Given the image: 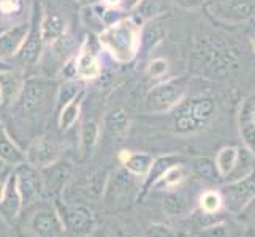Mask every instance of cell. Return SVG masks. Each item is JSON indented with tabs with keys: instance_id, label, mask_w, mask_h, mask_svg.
Instances as JSON below:
<instances>
[{
	"instance_id": "cell-1",
	"label": "cell",
	"mask_w": 255,
	"mask_h": 237,
	"mask_svg": "<svg viewBox=\"0 0 255 237\" xmlns=\"http://www.w3.org/2000/svg\"><path fill=\"white\" fill-rule=\"evenodd\" d=\"M139 35L141 25L131 17H124L110 27H103L99 33V43L116 62L127 64L138 56Z\"/></svg>"
},
{
	"instance_id": "cell-2",
	"label": "cell",
	"mask_w": 255,
	"mask_h": 237,
	"mask_svg": "<svg viewBox=\"0 0 255 237\" xmlns=\"http://www.w3.org/2000/svg\"><path fill=\"white\" fill-rule=\"evenodd\" d=\"M193 59L201 73L224 76L236 64V56L230 46L214 35H201L193 41Z\"/></svg>"
},
{
	"instance_id": "cell-3",
	"label": "cell",
	"mask_w": 255,
	"mask_h": 237,
	"mask_svg": "<svg viewBox=\"0 0 255 237\" xmlns=\"http://www.w3.org/2000/svg\"><path fill=\"white\" fill-rule=\"evenodd\" d=\"M216 112L214 100L209 96H193L181 101L173 112V128L176 133H193L205 128Z\"/></svg>"
},
{
	"instance_id": "cell-4",
	"label": "cell",
	"mask_w": 255,
	"mask_h": 237,
	"mask_svg": "<svg viewBox=\"0 0 255 237\" xmlns=\"http://www.w3.org/2000/svg\"><path fill=\"white\" fill-rule=\"evenodd\" d=\"M190 79L189 76H176L157 84L146 96V109L149 112L162 114L174 109L186 98L189 90Z\"/></svg>"
},
{
	"instance_id": "cell-5",
	"label": "cell",
	"mask_w": 255,
	"mask_h": 237,
	"mask_svg": "<svg viewBox=\"0 0 255 237\" xmlns=\"http://www.w3.org/2000/svg\"><path fill=\"white\" fill-rule=\"evenodd\" d=\"M54 84L43 78H29L24 81L21 93L17 96L16 109L22 117H35L37 114L45 111L49 104Z\"/></svg>"
},
{
	"instance_id": "cell-6",
	"label": "cell",
	"mask_w": 255,
	"mask_h": 237,
	"mask_svg": "<svg viewBox=\"0 0 255 237\" xmlns=\"http://www.w3.org/2000/svg\"><path fill=\"white\" fill-rule=\"evenodd\" d=\"M60 220L64 223V230L72 237H84L91 234L95 220L92 212L84 206H64L62 210H57Z\"/></svg>"
},
{
	"instance_id": "cell-7",
	"label": "cell",
	"mask_w": 255,
	"mask_h": 237,
	"mask_svg": "<svg viewBox=\"0 0 255 237\" xmlns=\"http://www.w3.org/2000/svg\"><path fill=\"white\" fill-rule=\"evenodd\" d=\"M16 180H17V190L22 199V207L30 206L33 203H38V199L43 193V183L41 175L38 174V169L32 168L27 163H21L16 166Z\"/></svg>"
},
{
	"instance_id": "cell-8",
	"label": "cell",
	"mask_w": 255,
	"mask_h": 237,
	"mask_svg": "<svg viewBox=\"0 0 255 237\" xmlns=\"http://www.w3.org/2000/svg\"><path fill=\"white\" fill-rule=\"evenodd\" d=\"M30 230L35 237H62L64 223L56 209L41 206L30 217Z\"/></svg>"
},
{
	"instance_id": "cell-9",
	"label": "cell",
	"mask_w": 255,
	"mask_h": 237,
	"mask_svg": "<svg viewBox=\"0 0 255 237\" xmlns=\"http://www.w3.org/2000/svg\"><path fill=\"white\" fill-rule=\"evenodd\" d=\"M59 158V146L49 138H38L25 152V163L35 169H45L52 166Z\"/></svg>"
},
{
	"instance_id": "cell-10",
	"label": "cell",
	"mask_w": 255,
	"mask_h": 237,
	"mask_svg": "<svg viewBox=\"0 0 255 237\" xmlns=\"http://www.w3.org/2000/svg\"><path fill=\"white\" fill-rule=\"evenodd\" d=\"M21 209H22V199L19 195V190H17L16 172H10L6 179L3 195L0 198V217L8 225H13L17 220V217H19Z\"/></svg>"
},
{
	"instance_id": "cell-11",
	"label": "cell",
	"mask_w": 255,
	"mask_h": 237,
	"mask_svg": "<svg viewBox=\"0 0 255 237\" xmlns=\"http://www.w3.org/2000/svg\"><path fill=\"white\" fill-rule=\"evenodd\" d=\"M30 30V24L24 21L21 24H16L13 27L5 29L0 33V59L13 57L19 52L22 43L27 38V33Z\"/></svg>"
},
{
	"instance_id": "cell-12",
	"label": "cell",
	"mask_w": 255,
	"mask_h": 237,
	"mask_svg": "<svg viewBox=\"0 0 255 237\" xmlns=\"http://www.w3.org/2000/svg\"><path fill=\"white\" fill-rule=\"evenodd\" d=\"M254 112H255V96H248L244 98L240 112H238V128L240 136L244 143V147L249 149L255 154V122H254Z\"/></svg>"
},
{
	"instance_id": "cell-13",
	"label": "cell",
	"mask_w": 255,
	"mask_h": 237,
	"mask_svg": "<svg viewBox=\"0 0 255 237\" xmlns=\"http://www.w3.org/2000/svg\"><path fill=\"white\" fill-rule=\"evenodd\" d=\"M225 195L227 199L230 201V204L236 209L249 203L252 198H255V171L249 174L248 177L228 183Z\"/></svg>"
},
{
	"instance_id": "cell-14",
	"label": "cell",
	"mask_w": 255,
	"mask_h": 237,
	"mask_svg": "<svg viewBox=\"0 0 255 237\" xmlns=\"http://www.w3.org/2000/svg\"><path fill=\"white\" fill-rule=\"evenodd\" d=\"M73 64H75V75L81 81H91V79L99 78L102 73L100 60L97 57L95 51H92L91 48L84 46L80 51L78 57H75Z\"/></svg>"
},
{
	"instance_id": "cell-15",
	"label": "cell",
	"mask_w": 255,
	"mask_h": 237,
	"mask_svg": "<svg viewBox=\"0 0 255 237\" xmlns=\"http://www.w3.org/2000/svg\"><path fill=\"white\" fill-rule=\"evenodd\" d=\"M29 0H0V25L5 29L27 21Z\"/></svg>"
},
{
	"instance_id": "cell-16",
	"label": "cell",
	"mask_w": 255,
	"mask_h": 237,
	"mask_svg": "<svg viewBox=\"0 0 255 237\" xmlns=\"http://www.w3.org/2000/svg\"><path fill=\"white\" fill-rule=\"evenodd\" d=\"M43 40L40 33V24L30 25V30L27 33V38L22 43V46L19 52L16 54V57L19 59V62L24 65H32L40 59L41 49H43Z\"/></svg>"
},
{
	"instance_id": "cell-17",
	"label": "cell",
	"mask_w": 255,
	"mask_h": 237,
	"mask_svg": "<svg viewBox=\"0 0 255 237\" xmlns=\"http://www.w3.org/2000/svg\"><path fill=\"white\" fill-rule=\"evenodd\" d=\"M179 161H181V157H178V155H163V157L155 158L146 174V179L143 183V191H141V195H139V198L146 196V193L157 185V182L163 177L165 172L168 171L171 166L178 164Z\"/></svg>"
},
{
	"instance_id": "cell-18",
	"label": "cell",
	"mask_w": 255,
	"mask_h": 237,
	"mask_svg": "<svg viewBox=\"0 0 255 237\" xmlns=\"http://www.w3.org/2000/svg\"><path fill=\"white\" fill-rule=\"evenodd\" d=\"M24 79L14 70L0 72V101L2 104H13L21 93Z\"/></svg>"
},
{
	"instance_id": "cell-19",
	"label": "cell",
	"mask_w": 255,
	"mask_h": 237,
	"mask_svg": "<svg viewBox=\"0 0 255 237\" xmlns=\"http://www.w3.org/2000/svg\"><path fill=\"white\" fill-rule=\"evenodd\" d=\"M67 32V21L59 13H48L40 22V33L43 43H52L64 38Z\"/></svg>"
},
{
	"instance_id": "cell-20",
	"label": "cell",
	"mask_w": 255,
	"mask_h": 237,
	"mask_svg": "<svg viewBox=\"0 0 255 237\" xmlns=\"http://www.w3.org/2000/svg\"><path fill=\"white\" fill-rule=\"evenodd\" d=\"M0 161L6 163L8 166H17L25 161V154L8 135L2 120H0Z\"/></svg>"
},
{
	"instance_id": "cell-21",
	"label": "cell",
	"mask_w": 255,
	"mask_h": 237,
	"mask_svg": "<svg viewBox=\"0 0 255 237\" xmlns=\"http://www.w3.org/2000/svg\"><path fill=\"white\" fill-rule=\"evenodd\" d=\"M255 171V154L251 152L249 149H238V158H236V164L233 171L227 175V182H236L244 177H248L249 174Z\"/></svg>"
},
{
	"instance_id": "cell-22",
	"label": "cell",
	"mask_w": 255,
	"mask_h": 237,
	"mask_svg": "<svg viewBox=\"0 0 255 237\" xmlns=\"http://www.w3.org/2000/svg\"><path fill=\"white\" fill-rule=\"evenodd\" d=\"M255 8L244 0H224L221 6V14L228 21H246L254 14Z\"/></svg>"
},
{
	"instance_id": "cell-23",
	"label": "cell",
	"mask_w": 255,
	"mask_h": 237,
	"mask_svg": "<svg viewBox=\"0 0 255 237\" xmlns=\"http://www.w3.org/2000/svg\"><path fill=\"white\" fill-rule=\"evenodd\" d=\"M128 127V116L124 108H114L111 109L103 119V130L110 136L122 135Z\"/></svg>"
},
{
	"instance_id": "cell-24",
	"label": "cell",
	"mask_w": 255,
	"mask_h": 237,
	"mask_svg": "<svg viewBox=\"0 0 255 237\" xmlns=\"http://www.w3.org/2000/svg\"><path fill=\"white\" fill-rule=\"evenodd\" d=\"M83 95H84V92H81L75 100L65 104L62 109H59V128L62 131H67L68 128H72L76 124V120L80 119Z\"/></svg>"
},
{
	"instance_id": "cell-25",
	"label": "cell",
	"mask_w": 255,
	"mask_h": 237,
	"mask_svg": "<svg viewBox=\"0 0 255 237\" xmlns=\"http://www.w3.org/2000/svg\"><path fill=\"white\" fill-rule=\"evenodd\" d=\"M163 37H165V30L160 24L157 22L147 24V27H144L141 30V35H139V49L149 52L159 45V43H162Z\"/></svg>"
},
{
	"instance_id": "cell-26",
	"label": "cell",
	"mask_w": 255,
	"mask_h": 237,
	"mask_svg": "<svg viewBox=\"0 0 255 237\" xmlns=\"http://www.w3.org/2000/svg\"><path fill=\"white\" fill-rule=\"evenodd\" d=\"M236 158H238V147L228 146V147H224L219 151L214 163H216L217 172L221 177H227V175L233 171L235 164H236Z\"/></svg>"
},
{
	"instance_id": "cell-27",
	"label": "cell",
	"mask_w": 255,
	"mask_h": 237,
	"mask_svg": "<svg viewBox=\"0 0 255 237\" xmlns=\"http://www.w3.org/2000/svg\"><path fill=\"white\" fill-rule=\"evenodd\" d=\"M99 133L100 128L99 124L95 122H86L81 128V152H83V158H89L94 152V147L99 141Z\"/></svg>"
},
{
	"instance_id": "cell-28",
	"label": "cell",
	"mask_w": 255,
	"mask_h": 237,
	"mask_svg": "<svg viewBox=\"0 0 255 237\" xmlns=\"http://www.w3.org/2000/svg\"><path fill=\"white\" fill-rule=\"evenodd\" d=\"M152 161H154V158L149 154H144V152L131 154L130 152L128 158L122 164H124V168L133 175H146L149 168H151Z\"/></svg>"
},
{
	"instance_id": "cell-29",
	"label": "cell",
	"mask_w": 255,
	"mask_h": 237,
	"mask_svg": "<svg viewBox=\"0 0 255 237\" xmlns=\"http://www.w3.org/2000/svg\"><path fill=\"white\" fill-rule=\"evenodd\" d=\"M81 92H84L83 82L75 81V79H68L67 82H64L57 89V100L56 101H57L59 109H62L65 104H68L72 100H75Z\"/></svg>"
},
{
	"instance_id": "cell-30",
	"label": "cell",
	"mask_w": 255,
	"mask_h": 237,
	"mask_svg": "<svg viewBox=\"0 0 255 237\" xmlns=\"http://www.w3.org/2000/svg\"><path fill=\"white\" fill-rule=\"evenodd\" d=\"M187 207H189V199L186 196V193L182 191L168 193L163 198V210L168 215H179L182 212H186Z\"/></svg>"
},
{
	"instance_id": "cell-31",
	"label": "cell",
	"mask_w": 255,
	"mask_h": 237,
	"mask_svg": "<svg viewBox=\"0 0 255 237\" xmlns=\"http://www.w3.org/2000/svg\"><path fill=\"white\" fill-rule=\"evenodd\" d=\"M166 10V0H141L136 6L138 16L144 21H151Z\"/></svg>"
},
{
	"instance_id": "cell-32",
	"label": "cell",
	"mask_w": 255,
	"mask_h": 237,
	"mask_svg": "<svg viewBox=\"0 0 255 237\" xmlns=\"http://www.w3.org/2000/svg\"><path fill=\"white\" fill-rule=\"evenodd\" d=\"M193 171H195V174L198 175V177L209 180V182H213L217 177H221L219 172H217L216 163L213 160H209V158H206V157H200V158H197L195 161H193Z\"/></svg>"
},
{
	"instance_id": "cell-33",
	"label": "cell",
	"mask_w": 255,
	"mask_h": 237,
	"mask_svg": "<svg viewBox=\"0 0 255 237\" xmlns=\"http://www.w3.org/2000/svg\"><path fill=\"white\" fill-rule=\"evenodd\" d=\"M184 177H186V174H184L182 166L176 164V166H171V168L165 172V175H163V177H162L159 182H157V185H155V187L174 188V187H178L179 183L184 180Z\"/></svg>"
},
{
	"instance_id": "cell-34",
	"label": "cell",
	"mask_w": 255,
	"mask_h": 237,
	"mask_svg": "<svg viewBox=\"0 0 255 237\" xmlns=\"http://www.w3.org/2000/svg\"><path fill=\"white\" fill-rule=\"evenodd\" d=\"M222 206V198L216 191H206L200 198V207L206 214H214L217 212Z\"/></svg>"
},
{
	"instance_id": "cell-35",
	"label": "cell",
	"mask_w": 255,
	"mask_h": 237,
	"mask_svg": "<svg viewBox=\"0 0 255 237\" xmlns=\"http://www.w3.org/2000/svg\"><path fill=\"white\" fill-rule=\"evenodd\" d=\"M108 182V172L107 171H97L89 177V183H87V188H89V193L92 196H100L105 185Z\"/></svg>"
},
{
	"instance_id": "cell-36",
	"label": "cell",
	"mask_w": 255,
	"mask_h": 237,
	"mask_svg": "<svg viewBox=\"0 0 255 237\" xmlns=\"http://www.w3.org/2000/svg\"><path fill=\"white\" fill-rule=\"evenodd\" d=\"M168 72H170V64H168V60H166V59H162V57L152 59L151 62H149V65H147V75L151 76L152 79L163 78Z\"/></svg>"
},
{
	"instance_id": "cell-37",
	"label": "cell",
	"mask_w": 255,
	"mask_h": 237,
	"mask_svg": "<svg viewBox=\"0 0 255 237\" xmlns=\"http://www.w3.org/2000/svg\"><path fill=\"white\" fill-rule=\"evenodd\" d=\"M68 177H70V169H62V168L56 169L54 172L51 174V180L48 182L49 191L52 190V191L59 195L60 190L64 188V185H65V182H67Z\"/></svg>"
},
{
	"instance_id": "cell-38",
	"label": "cell",
	"mask_w": 255,
	"mask_h": 237,
	"mask_svg": "<svg viewBox=\"0 0 255 237\" xmlns=\"http://www.w3.org/2000/svg\"><path fill=\"white\" fill-rule=\"evenodd\" d=\"M230 234V230H228L227 225H213V226H208L205 230H201L198 233V237H228Z\"/></svg>"
},
{
	"instance_id": "cell-39",
	"label": "cell",
	"mask_w": 255,
	"mask_h": 237,
	"mask_svg": "<svg viewBox=\"0 0 255 237\" xmlns=\"http://www.w3.org/2000/svg\"><path fill=\"white\" fill-rule=\"evenodd\" d=\"M146 237H174V233L165 225H151L146 231Z\"/></svg>"
},
{
	"instance_id": "cell-40",
	"label": "cell",
	"mask_w": 255,
	"mask_h": 237,
	"mask_svg": "<svg viewBox=\"0 0 255 237\" xmlns=\"http://www.w3.org/2000/svg\"><path fill=\"white\" fill-rule=\"evenodd\" d=\"M171 2L176 6L184 8V10H195V8H200L203 5L205 0H171Z\"/></svg>"
},
{
	"instance_id": "cell-41",
	"label": "cell",
	"mask_w": 255,
	"mask_h": 237,
	"mask_svg": "<svg viewBox=\"0 0 255 237\" xmlns=\"http://www.w3.org/2000/svg\"><path fill=\"white\" fill-rule=\"evenodd\" d=\"M139 2H141V0H122L121 6H122V10H127V11L136 10V6L139 5Z\"/></svg>"
},
{
	"instance_id": "cell-42",
	"label": "cell",
	"mask_w": 255,
	"mask_h": 237,
	"mask_svg": "<svg viewBox=\"0 0 255 237\" xmlns=\"http://www.w3.org/2000/svg\"><path fill=\"white\" fill-rule=\"evenodd\" d=\"M8 175H10V172H2V174H0V198H2V195H3V190H5V185H6Z\"/></svg>"
},
{
	"instance_id": "cell-43",
	"label": "cell",
	"mask_w": 255,
	"mask_h": 237,
	"mask_svg": "<svg viewBox=\"0 0 255 237\" xmlns=\"http://www.w3.org/2000/svg\"><path fill=\"white\" fill-rule=\"evenodd\" d=\"M102 2L108 8H119L121 3H122V0H102Z\"/></svg>"
},
{
	"instance_id": "cell-44",
	"label": "cell",
	"mask_w": 255,
	"mask_h": 237,
	"mask_svg": "<svg viewBox=\"0 0 255 237\" xmlns=\"http://www.w3.org/2000/svg\"><path fill=\"white\" fill-rule=\"evenodd\" d=\"M8 70H13V65L6 64L3 59H0V72H8Z\"/></svg>"
},
{
	"instance_id": "cell-45",
	"label": "cell",
	"mask_w": 255,
	"mask_h": 237,
	"mask_svg": "<svg viewBox=\"0 0 255 237\" xmlns=\"http://www.w3.org/2000/svg\"><path fill=\"white\" fill-rule=\"evenodd\" d=\"M76 2L81 5H86V6H94V5H97V2H100V0H76Z\"/></svg>"
},
{
	"instance_id": "cell-46",
	"label": "cell",
	"mask_w": 255,
	"mask_h": 237,
	"mask_svg": "<svg viewBox=\"0 0 255 237\" xmlns=\"http://www.w3.org/2000/svg\"><path fill=\"white\" fill-rule=\"evenodd\" d=\"M252 46H254V51H255V37H254V40H252Z\"/></svg>"
},
{
	"instance_id": "cell-47",
	"label": "cell",
	"mask_w": 255,
	"mask_h": 237,
	"mask_svg": "<svg viewBox=\"0 0 255 237\" xmlns=\"http://www.w3.org/2000/svg\"><path fill=\"white\" fill-rule=\"evenodd\" d=\"M3 30H5V27H2V25H0V33H2Z\"/></svg>"
},
{
	"instance_id": "cell-48",
	"label": "cell",
	"mask_w": 255,
	"mask_h": 237,
	"mask_svg": "<svg viewBox=\"0 0 255 237\" xmlns=\"http://www.w3.org/2000/svg\"><path fill=\"white\" fill-rule=\"evenodd\" d=\"M254 122H255V112H254Z\"/></svg>"
}]
</instances>
